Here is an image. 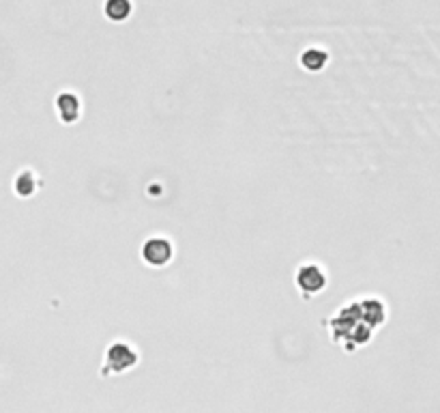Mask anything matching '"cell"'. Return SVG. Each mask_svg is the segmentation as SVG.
<instances>
[{"instance_id":"obj_7","label":"cell","mask_w":440,"mask_h":413,"mask_svg":"<svg viewBox=\"0 0 440 413\" xmlns=\"http://www.w3.org/2000/svg\"><path fill=\"white\" fill-rule=\"evenodd\" d=\"M299 63H301V67H303L305 71L318 74V71H322V69H324V65L328 63V52H326V50H322V47H316V45L305 47V50L301 52V59H299Z\"/></svg>"},{"instance_id":"obj_1","label":"cell","mask_w":440,"mask_h":413,"mask_svg":"<svg viewBox=\"0 0 440 413\" xmlns=\"http://www.w3.org/2000/svg\"><path fill=\"white\" fill-rule=\"evenodd\" d=\"M326 325H328V332H331V340L340 349H344L346 353H355L357 349L369 344V340L376 332L369 325V321L363 317L359 299H352V301L340 306L338 313L328 319Z\"/></svg>"},{"instance_id":"obj_9","label":"cell","mask_w":440,"mask_h":413,"mask_svg":"<svg viewBox=\"0 0 440 413\" xmlns=\"http://www.w3.org/2000/svg\"><path fill=\"white\" fill-rule=\"evenodd\" d=\"M133 13V5L131 0H105L103 3V16L109 22H127L129 16Z\"/></svg>"},{"instance_id":"obj_8","label":"cell","mask_w":440,"mask_h":413,"mask_svg":"<svg viewBox=\"0 0 440 413\" xmlns=\"http://www.w3.org/2000/svg\"><path fill=\"white\" fill-rule=\"evenodd\" d=\"M39 185H41V181H39V177H37V173L35 170H20L18 175H16V179H13V192H16V196H20V198H30V196H35L37 192H39Z\"/></svg>"},{"instance_id":"obj_2","label":"cell","mask_w":440,"mask_h":413,"mask_svg":"<svg viewBox=\"0 0 440 413\" xmlns=\"http://www.w3.org/2000/svg\"><path fill=\"white\" fill-rule=\"evenodd\" d=\"M140 364V351L127 342V340H114L109 342L105 353H103V361H101V377H114V375H125L129 371H133Z\"/></svg>"},{"instance_id":"obj_6","label":"cell","mask_w":440,"mask_h":413,"mask_svg":"<svg viewBox=\"0 0 440 413\" xmlns=\"http://www.w3.org/2000/svg\"><path fill=\"white\" fill-rule=\"evenodd\" d=\"M359 301H361L363 317L369 321V325L374 330H380L384 323H387V303H384L380 297L367 295V297H359Z\"/></svg>"},{"instance_id":"obj_4","label":"cell","mask_w":440,"mask_h":413,"mask_svg":"<svg viewBox=\"0 0 440 413\" xmlns=\"http://www.w3.org/2000/svg\"><path fill=\"white\" fill-rule=\"evenodd\" d=\"M295 284L297 289L305 295V297H314V295H320L326 284H328V276H326V269L320 265V263H314V261H305L297 267L295 272Z\"/></svg>"},{"instance_id":"obj_3","label":"cell","mask_w":440,"mask_h":413,"mask_svg":"<svg viewBox=\"0 0 440 413\" xmlns=\"http://www.w3.org/2000/svg\"><path fill=\"white\" fill-rule=\"evenodd\" d=\"M140 256L148 267H155V269L168 267L174 258V243L170 237L153 235V237L144 239V243L140 248Z\"/></svg>"},{"instance_id":"obj_5","label":"cell","mask_w":440,"mask_h":413,"mask_svg":"<svg viewBox=\"0 0 440 413\" xmlns=\"http://www.w3.org/2000/svg\"><path fill=\"white\" fill-rule=\"evenodd\" d=\"M54 108H57V117L63 125H73L82 117V99L73 91H63L54 99Z\"/></svg>"}]
</instances>
